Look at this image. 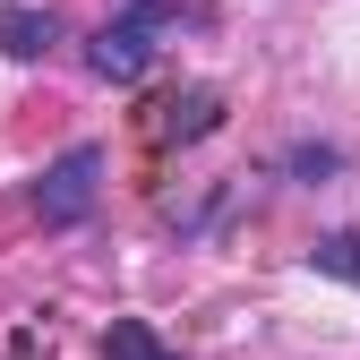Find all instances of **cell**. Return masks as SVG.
<instances>
[{
  "instance_id": "1",
  "label": "cell",
  "mask_w": 360,
  "mask_h": 360,
  "mask_svg": "<svg viewBox=\"0 0 360 360\" xmlns=\"http://www.w3.org/2000/svg\"><path fill=\"white\" fill-rule=\"evenodd\" d=\"M180 18V0H129V9L86 43V60H95V77H112V86H138L146 69H155V34Z\"/></svg>"
},
{
  "instance_id": "2",
  "label": "cell",
  "mask_w": 360,
  "mask_h": 360,
  "mask_svg": "<svg viewBox=\"0 0 360 360\" xmlns=\"http://www.w3.org/2000/svg\"><path fill=\"white\" fill-rule=\"evenodd\" d=\"M103 198V146H69L52 172H43V189H34V214L52 223V232H69V223H86Z\"/></svg>"
},
{
  "instance_id": "3",
  "label": "cell",
  "mask_w": 360,
  "mask_h": 360,
  "mask_svg": "<svg viewBox=\"0 0 360 360\" xmlns=\"http://www.w3.org/2000/svg\"><path fill=\"white\" fill-rule=\"evenodd\" d=\"M52 43H60L52 9H18V0H9V9H0V52H9V60H43V52H52Z\"/></svg>"
},
{
  "instance_id": "4",
  "label": "cell",
  "mask_w": 360,
  "mask_h": 360,
  "mask_svg": "<svg viewBox=\"0 0 360 360\" xmlns=\"http://www.w3.org/2000/svg\"><path fill=\"white\" fill-rule=\"evenodd\" d=\"M214 120H223V95H214V86H189V95H172V103H163L155 129H163V138H206Z\"/></svg>"
},
{
  "instance_id": "5",
  "label": "cell",
  "mask_w": 360,
  "mask_h": 360,
  "mask_svg": "<svg viewBox=\"0 0 360 360\" xmlns=\"http://www.w3.org/2000/svg\"><path fill=\"white\" fill-rule=\"evenodd\" d=\"M103 360H172V352H163L138 318H120V326H112V343H103Z\"/></svg>"
},
{
  "instance_id": "6",
  "label": "cell",
  "mask_w": 360,
  "mask_h": 360,
  "mask_svg": "<svg viewBox=\"0 0 360 360\" xmlns=\"http://www.w3.org/2000/svg\"><path fill=\"white\" fill-rule=\"evenodd\" d=\"M318 266H326V275H343V283H360V232H335V240H318Z\"/></svg>"
},
{
  "instance_id": "7",
  "label": "cell",
  "mask_w": 360,
  "mask_h": 360,
  "mask_svg": "<svg viewBox=\"0 0 360 360\" xmlns=\"http://www.w3.org/2000/svg\"><path fill=\"white\" fill-rule=\"evenodd\" d=\"M292 172H300V180H326V172H335V155H326V146H300V155H292Z\"/></svg>"
}]
</instances>
